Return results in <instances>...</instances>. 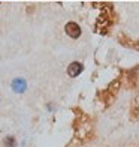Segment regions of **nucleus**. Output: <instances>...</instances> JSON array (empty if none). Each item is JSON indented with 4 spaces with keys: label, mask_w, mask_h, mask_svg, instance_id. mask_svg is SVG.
<instances>
[{
    "label": "nucleus",
    "mask_w": 139,
    "mask_h": 147,
    "mask_svg": "<svg viewBox=\"0 0 139 147\" xmlns=\"http://www.w3.org/2000/svg\"><path fill=\"white\" fill-rule=\"evenodd\" d=\"M82 69H84L82 63H79V62H72V63L67 66V75L72 77V78H75V77H78L79 74L82 72Z\"/></svg>",
    "instance_id": "2"
},
{
    "label": "nucleus",
    "mask_w": 139,
    "mask_h": 147,
    "mask_svg": "<svg viewBox=\"0 0 139 147\" xmlns=\"http://www.w3.org/2000/svg\"><path fill=\"white\" fill-rule=\"evenodd\" d=\"M64 30H66V33H67V36H70L72 39H76V38L81 36V27H79L76 23H74V21L66 24Z\"/></svg>",
    "instance_id": "1"
},
{
    "label": "nucleus",
    "mask_w": 139,
    "mask_h": 147,
    "mask_svg": "<svg viewBox=\"0 0 139 147\" xmlns=\"http://www.w3.org/2000/svg\"><path fill=\"white\" fill-rule=\"evenodd\" d=\"M12 89L17 93H23L27 89V83H25V80H23V78H15L14 81H12Z\"/></svg>",
    "instance_id": "3"
},
{
    "label": "nucleus",
    "mask_w": 139,
    "mask_h": 147,
    "mask_svg": "<svg viewBox=\"0 0 139 147\" xmlns=\"http://www.w3.org/2000/svg\"><path fill=\"white\" fill-rule=\"evenodd\" d=\"M3 143H5V147H15L17 146V141L14 137H6Z\"/></svg>",
    "instance_id": "4"
}]
</instances>
